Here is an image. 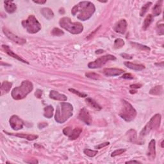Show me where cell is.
<instances>
[{"mask_svg":"<svg viewBox=\"0 0 164 164\" xmlns=\"http://www.w3.org/2000/svg\"><path fill=\"white\" fill-rule=\"evenodd\" d=\"M96 10L94 4L90 1H81L72 8L71 14L77 18L85 21L91 18Z\"/></svg>","mask_w":164,"mask_h":164,"instance_id":"cell-1","label":"cell"},{"mask_svg":"<svg viewBox=\"0 0 164 164\" xmlns=\"http://www.w3.org/2000/svg\"><path fill=\"white\" fill-rule=\"evenodd\" d=\"M73 106L69 103H60L57 107L55 119L58 123L63 124L72 115Z\"/></svg>","mask_w":164,"mask_h":164,"instance_id":"cell-2","label":"cell"},{"mask_svg":"<svg viewBox=\"0 0 164 164\" xmlns=\"http://www.w3.org/2000/svg\"><path fill=\"white\" fill-rule=\"evenodd\" d=\"M33 89V85L31 81L24 80L19 87L12 90L11 95L14 100H20L25 98Z\"/></svg>","mask_w":164,"mask_h":164,"instance_id":"cell-3","label":"cell"},{"mask_svg":"<svg viewBox=\"0 0 164 164\" xmlns=\"http://www.w3.org/2000/svg\"><path fill=\"white\" fill-rule=\"evenodd\" d=\"M59 24L62 28L72 34H80L83 30V24L78 22L72 23L71 22V19L67 17H64L60 19Z\"/></svg>","mask_w":164,"mask_h":164,"instance_id":"cell-4","label":"cell"},{"mask_svg":"<svg viewBox=\"0 0 164 164\" xmlns=\"http://www.w3.org/2000/svg\"><path fill=\"white\" fill-rule=\"evenodd\" d=\"M119 115L127 122H131L137 116V111L133 106L126 100H122V107Z\"/></svg>","mask_w":164,"mask_h":164,"instance_id":"cell-5","label":"cell"},{"mask_svg":"<svg viewBox=\"0 0 164 164\" xmlns=\"http://www.w3.org/2000/svg\"><path fill=\"white\" fill-rule=\"evenodd\" d=\"M22 25L27 30V32L31 34L36 33L41 29V24L33 15L29 16L27 20L23 21Z\"/></svg>","mask_w":164,"mask_h":164,"instance_id":"cell-6","label":"cell"},{"mask_svg":"<svg viewBox=\"0 0 164 164\" xmlns=\"http://www.w3.org/2000/svg\"><path fill=\"white\" fill-rule=\"evenodd\" d=\"M161 123V115L159 114H155L154 116H153L152 118L148 123L145 127L142 129V130L140 133V137H144L147 135L149 133L156 129L160 127V125Z\"/></svg>","mask_w":164,"mask_h":164,"instance_id":"cell-7","label":"cell"},{"mask_svg":"<svg viewBox=\"0 0 164 164\" xmlns=\"http://www.w3.org/2000/svg\"><path fill=\"white\" fill-rule=\"evenodd\" d=\"M116 60V57H114V55H104L103 56V57L98 58L96 60H94V62H90L88 64V67L90 69L101 68L108 62L111 61V60Z\"/></svg>","mask_w":164,"mask_h":164,"instance_id":"cell-8","label":"cell"},{"mask_svg":"<svg viewBox=\"0 0 164 164\" xmlns=\"http://www.w3.org/2000/svg\"><path fill=\"white\" fill-rule=\"evenodd\" d=\"M3 31L4 34H5L8 38H9L10 40L17 43V44H18L19 45H23L25 44L26 42H27V41H26V39H24V38L19 37V36L15 35V34L10 32L9 30L7 28H4L3 29Z\"/></svg>","mask_w":164,"mask_h":164,"instance_id":"cell-9","label":"cell"},{"mask_svg":"<svg viewBox=\"0 0 164 164\" xmlns=\"http://www.w3.org/2000/svg\"><path fill=\"white\" fill-rule=\"evenodd\" d=\"M11 128L16 131H18L19 129H23L24 123L18 115H12L9 120Z\"/></svg>","mask_w":164,"mask_h":164,"instance_id":"cell-10","label":"cell"},{"mask_svg":"<svg viewBox=\"0 0 164 164\" xmlns=\"http://www.w3.org/2000/svg\"><path fill=\"white\" fill-rule=\"evenodd\" d=\"M78 118L81 120V121H83L84 123L87 125H90L92 121L91 116H90L89 111L87 110L86 108H83V109L80 110Z\"/></svg>","mask_w":164,"mask_h":164,"instance_id":"cell-11","label":"cell"},{"mask_svg":"<svg viewBox=\"0 0 164 164\" xmlns=\"http://www.w3.org/2000/svg\"><path fill=\"white\" fill-rule=\"evenodd\" d=\"M127 29V22L125 19H120L115 23L114 27V30L117 33L124 34Z\"/></svg>","mask_w":164,"mask_h":164,"instance_id":"cell-12","label":"cell"},{"mask_svg":"<svg viewBox=\"0 0 164 164\" xmlns=\"http://www.w3.org/2000/svg\"><path fill=\"white\" fill-rule=\"evenodd\" d=\"M147 155H148V157L150 160H154L155 157H156V142H155V140H151L149 143Z\"/></svg>","mask_w":164,"mask_h":164,"instance_id":"cell-13","label":"cell"},{"mask_svg":"<svg viewBox=\"0 0 164 164\" xmlns=\"http://www.w3.org/2000/svg\"><path fill=\"white\" fill-rule=\"evenodd\" d=\"M124 70L117 68H107L105 69L104 71H103L104 74L108 77L119 76L124 73Z\"/></svg>","mask_w":164,"mask_h":164,"instance_id":"cell-14","label":"cell"},{"mask_svg":"<svg viewBox=\"0 0 164 164\" xmlns=\"http://www.w3.org/2000/svg\"><path fill=\"white\" fill-rule=\"evenodd\" d=\"M5 133H7V135H12V136H16L19 138H22V139H27L28 140H34L37 139H38V135H33V134H26V133H8L7 131H5Z\"/></svg>","mask_w":164,"mask_h":164,"instance_id":"cell-15","label":"cell"},{"mask_svg":"<svg viewBox=\"0 0 164 164\" xmlns=\"http://www.w3.org/2000/svg\"><path fill=\"white\" fill-rule=\"evenodd\" d=\"M49 98L55 100L60 101H66L67 100V98L64 94H60L58 92L55 90H51L49 93Z\"/></svg>","mask_w":164,"mask_h":164,"instance_id":"cell-16","label":"cell"},{"mask_svg":"<svg viewBox=\"0 0 164 164\" xmlns=\"http://www.w3.org/2000/svg\"><path fill=\"white\" fill-rule=\"evenodd\" d=\"M2 47H3V48L4 49V50H5V51L6 52V53L8 54L9 56H10V57H13V58H14L17 59V60H19V61H20V62H21L26 63V64H29L27 61H26V60H24V59H23L21 57H19V56H18V55L13 52V51L9 48V47H8V46H6V45H2Z\"/></svg>","mask_w":164,"mask_h":164,"instance_id":"cell-17","label":"cell"},{"mask_svg":"<svg viewBox=\"0 0 164 164\" xmlns=\"http://www.w3.org/2000/svg\"><path fill=\"white\" fill-rule=\"evenodd\" d=\"M82 131V129L81 128H75V129H72L69 134L68 135V137L69 140H74L79 137Z\"/></svg>","mask_w":164,"mask_h":164,"instance_id":"cell-18","label":"cell"},{"mask_svg":"<svg viewBox=\"0 0 164 164\" xmlns=\"http://www.w3.org/2000/svg\"><path fill=\"white\" fill-rule=\"evenodd\" d=\"M4 3H5V10L8 14H12L16 10V5L14 3L13 1H4Z\"/></svg>","mask_w":164,"mask_h":164,"instance_id":"cell-19","label":"cell"},{"mask_svg":"<svg viewBox=\"0 0 164 164\" xmlns=\"http://www.w3.org/2000/svg\"><path fill=\"white\" fill-rule=\"evenodd\" d=\"M124 65L129 69H130L135 70V71H142L145 69V66L144 65L136 64L131 63L130 62H124Z\"/></svg>","mask_w":164,"mask_h":164,"instance_id":"cell-20","label":"cell"},{"mask_svg":"<svg viewBox=\"0 0 164 164\" xmlns=\"http://www.w3.org/2000/svg\"><path fill=\"white\" fill-rule=\"evenodd\" d=\"M41 14L42 16L44 17L47 19L50 20L53 18L54 17V13L52 11V10L50 9L49 8H43L41 10Z\"/></svg>","mask_w":164,"mask_h":164,"instance_id":"cell-21","label":"cell"},{"mask_svg":"<svg viewBox=\"0 0 164 164\" xmlns=\"http://www.w3.org/2000/svg\"><path fill=\"white\" fill-rule=\"evenodd\" d=\"M12 86V83L9 81H3L1 85V96L3 94H7L10 91V90Z\"/></svg>","mask_w":164,"mask_h":164,"instance_id":"cell-22","label":"cell"},{"mask_svg":"<svg viewBox=\"0 0 164 164\" xmlns=\"http://www.w3.org/2000/svg\"><path fill=\"white\" fill-rule=\"evenodd\" d=\"M85 101L87 102V104L90 107L92 108V109L94 110L99 111V110H101L102 109V108L98 104V103L95 101L91 98H87L85 100Z\"/></svg>","mask_w":164,"mask_h":164,"instance_id":"cell-23","label":"cell"},{"mask_svg":"<svg viewBox=\"0 0 164 164\" xmlns=\"http://www.w3.org/2000/svg\"><path fill=\"white\" fill-rule=\"evenodd\" d=\"M162 3L163 1H158L156 5H155L153 8V14L154 16H158L162 12Z\"/></svg>","mask_w":164,"mask_h":164,"instance_id":"cell-24","label":"cell"},{"mask_svg":"<svg viewBox=\"0 0 164 164\" xmlns=\"http://www.w3.org/2000/svg\"><path fill=\"white\" fill-rule=\"evenodd\" d=\"M54 109L53 106L49 105L46 106L44 109V115L46 118L50 119L53 117V115Z\"/></svg>","mask_w":164,"mask_h":164,"instance_id":"cell-25","label":"cell"},{"mask_svg":"<svg viewBox=\"0 0 164 164\" xmlns=\"http://www.w3.org/2000/svg\"><path fill=\"white\" fill-rule=\"evenodd\" d=\"M163 92V87L162 85H158L152 88L149 90V94L151 95H156V96H158V95H161Z\"/></svg>","mask_w":164,"mask_h":164,"instance_id":"cell-26","label":"cell"},{"mask_svg":"<svg viewBox=\"0 0 164 164\" xmlns=\"http://www.w3.org/2000/svg\"><path fill=\"white\" fill-rule=\"evenodd\" d=\"M153 17L151 14H149L148 16H147L143 24L144 30H146L148 29V28L149 27L150 24L153 22Z\"/></svg>","mask_w":164,"mask_h":164,"instance_id":"cell-27","label":"cell"},{"mask_svg":"<svg viewBox=\"0 0 164 164\" xmlns=\"http://www.w3.org/2000/svg\"><path fill=\"white\" fill-rule=\"evenodd\" d=\"M151 5H152L151 2H148V3H146L144 5L142 6L141 10H140V16L141 17H143L146 14V13L148 12V9Z\"/></svg>","mask_w":164,"mask_h":164,"instance_id":"cell-28","label":"cell"},{"mask_svg":"<svg viewBox=\"0 0 164 164\" xmlns=\"http://www.w3.org/2000/svg\"><path fill=\"white\" fill-rule=\"evenodd\" d=\"M124 41L122 38H117L114 42V47L116 49L120 48L124 45Z\"/></svg>","mask_w":164,"mask_h":164,"instance_id":"cell-29","label":"cell"},{"mask_svg":"<svg viewBox=\"0 0 164 164\" xmlns=\"http://www.w3.org/2000/svg\"><path fill=\"white\" fill-rule=\"evenodd\" d=\"M98 151H94V150H92L90 149H85L84 150V153L89 157H95L98 154Z\"/></svg>","mask_w":164,"mask_h":164,"instance_id":"cell-30","label":"cell"},{"mask_svg":"<svg viewBox=\"0 0 164 164\" xmlns=\"http://www.w3.org/2000/svg\"><path fill=\"white\" fill-rule=\"evenodd\" d=\"M131 44L134 46L135 47H137V48L139 49H141V50H144V51H150V48L149 47L146 46H144V45H142V44H137V43H135V42H131Z\"/></svg>","mask_w":164,"mask_h":164,"instance_id":"cell-31","label":"cell"},{"mask_svg":"<svg viewBox=\"0 0 164 164\" xmlns=\"http://www.w3.org/2000/svg\"><path fill=\"white\" fill-rule=\"evenodd\" d=\"M131 131L129 130L128 133L129 135V140H130V141H131L132 142H133V143H135V141L137 140V134H136V131L135 130H133V129H131Z\"/></svg>","mask_w":164,"mask_h":164,"instance_id":"cell-32","label":"cell"},{"mask_svg":"<svg viewBox=\"0 0 164 164\" xmlns=\"http://www.w3.org/2000/svg\"><path fill=\"white\" fill-rule=\"evenodd\" d=\"M51 34L53 36H62L63 35L64 33L62 30H60L58 28H55L53 29L52 32H51Z\"/></svg>","mask_w":164,"mask_h":164,"instance_id":"cell-33","label":"cell"},{"mask_svg":"<svg viewBox=\"0 0 164 164\" xmlns=\"http://www.w3.org/2000/svg\"><path fill=\"white\" fill-rule=\"evenodd\" d=\"M69 91L71 92L72 93L77 95V96H78L80 98H86V97H87V94H85L83 92H81L78 91V90H75L74 89H69Z\"/></svg>","mask_w":164,"mask_h":164,"instance_id":"cell-34","label":"cell"},{"mask_svg":"<svg viewBox=\"0 0 164 164\" xmlns=\"http://www.w3.org/2000/svg\"><path fill=\"white\" fill-rule=\"evenodd\" d=\"M85 76H87V78H91L93 80H98L100 78V76L96 74V73L95 72H88L86 73Z\"/></svg>","mask_w":164,"mask_h":164,"instance_id":"cell-35","label":"cell"},{"mask_svg":"<svg viewBox=\"0 0 164 164\" xmlns=\"http://www.w3.org/2000/svg\"><path fill=\"white\" fill-rule=\"evenodd\" d=\"M126 149H117L114 151V152H112V153L111 154V157H115L116 156H118V155H120L123 154V153H124L125 151H126Z\"/></svg>","mask_w":164,"mask_h":164,"instance_id":"cell-36","label":"cell"},{"mask_svg":"<svg viewBox=\"0 0 164 164\" xmlns=\"http://www.w3.org/2000/svg\"><path fill=\"white\" fill-rule=\"evenodd\" d=\"M157 31L158 35H163L164 33V26L163 24H158L157 27Z\"/></svg>","mask_w":164,"mask_h":164,"instance_id":"cell-37","label":"cell"},{"mask_svg":"<svg viewBox=\"0 0 164 164\" xmlns=\"http://www.w3.org/2000/svg\"><path fill=\"white\" fill-rule=\"evenodd\" d=\"M123 78L124 79H126V80H132L134 78V76H133L132 75L129 74V73H125L122 76Z\"/></svg>","mask_w":164,"mask_h":164,"instance_id":"cell-38","label":"cell"},{"mask_svg":"<svg viewBox=\"0 0 164 164\" xmlns=\"http://www.w3.org/2000/svg\"><path fill=\"white\" fill-rule=\"evenodd\" d=\"M110 144V142H105V143H103V144H100V145H98L97 146H96V148L97 149H101L103 148H104V147H106L107 146H109Z\"/></svg>","mask_w":164,"mask_h":164,"instance_id":"cell-39","label":"cell"},{"mask_svg":"<svg viewBox=\"0 0 164 164\" xmlns=\"http://www.w3.org/2000/svg\"><path fill=\"white\" fill-rule=\"evenodd\" d=\"M35 95L37 98H41L42 95V90H41L40 89H37L35 93Z\"/></svg>","mask_w":164,"mask_h":164,"instance_id":"cell-40","label":"cell"},{"mask_svg":"<svg viewBox=\"0 0 164 164\" xmlns=\"http://www.w3.org/2000/svg\"><path fill=\"white\" fill-rule=\"evenodd\" d=\"M122 56L123 58H124L126 59H128V60H131L133 58V57L131 55H128V54H126V53H122L121 55H120Z\"/></svg>","mask_w":164,"mask_h":164,"instance_id":"cell-41","label":"cell"},{"mask_svg":"<svg viewBox=\"0 0 164 164\" xmlns=\"http://www.w3.org/2000/svg\"><path fill=\"white\" fill-rule=\"evenodd\" d=\"M46 126H47V124L46 123H39V124H38V127L40 129L44 128Z\"/></svg>","mask_w":164,"mask_h":164,"instance_id":"cell-42","label":"cell"},{"mask_svg":"<svg viewBox=\"0 0 164 164\" xmlns=\"http://www.w3.org/2000/svg\"><path fill=\"white\" fill-rule=\"evenodd\" d=\"M141 87H142V85H139V84H133L130 85L131 89H139Z\"/></svg>","mask_w":164,"mask_h":164,"instance_id":"cell-43","label":"cell"},{"mask_svg":"<svg viewBox=\"0 0 164 164\" xmlns=\"http://www.w3.org/2000/svg\"><path fill=\"white\" fill-rule=\"evenodd\" d=\"M33 1V3H37V4H41V5L46 3V1Z\"/></svg>","mask_w":164,"mask_h":164,"instance_id":"cell-44","label":"cell"},{"mask_svg":"<svg viewBox=\"0 0 164 164\" xmlns=\"http://www.w3.org/2000/svg\"><path fill=\"white\" fill-rule=\"evenodd\" d=\"M140 163V162H139V161H135V160H131V161H128V162H126V163Z\"/></svg>","mask_w":164,"mask_h":164,"instance_id":"cell-45","label":"cell"},{"mask_svg":"<svg viewBox=\"0 0 164 164\" xmlns=\"http://www.w3.org/2000/svg\"><path fill=\"white\" fill-rule=\"evenodd\" d=\"M103 52H104V51L102 50V49H99V50H97L96 51V54H100V53H103Z\"/></svg>","mask_w":164,"mask_h":164,"instance_id":"cell-46","label":"cell"},{"mask_svg":"<svg viewBox=\"0 0 164 164\" xmlns=\"http://www.w3.org/2000/svg\"><path fill=\"white\" fill-rule=\"evenodd\" d=\"M129 92H130L131 94H135L136 92H137V91H136V90H130V91H129Z\"/></svg>","mask_w":164,"mask_h":164,"instance_id":"cell-47","label":"cell"},{"mask_svg":"<svg viewBox=\"0 0 164 164\" xmlns=\"http://www.w3.org/2000/svg\"><path fill=\"white\" fill-rule=\"evenodd\" d=\"M163 141L162 142V148H163Z\"/></svg>","mask_w":164,"mask_h":164,"instance_id":"cell-48","label":"cell"}]
</instances>
